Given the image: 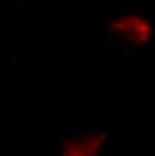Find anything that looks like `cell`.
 <instances>
[{
  "label": "cell",
  "instance_id": "1",
  "mask_svg": "<svg viewBox=\"0 0 155 156\" xmlns=\"http://www.w3.org/2000/svg\"><path fill=\"white\" fill-rule=\"evenodd\" d=\"M126 19L129 27L126 25L123 19H121L118 21L119 27L115 28L123 36H127V40L134 42H145L149 39L151 34V28L147 21L134 16L127 17Z\"/></svg>",
  "mask_w": 155,
  "mask_h": 156
}]
</instances>
